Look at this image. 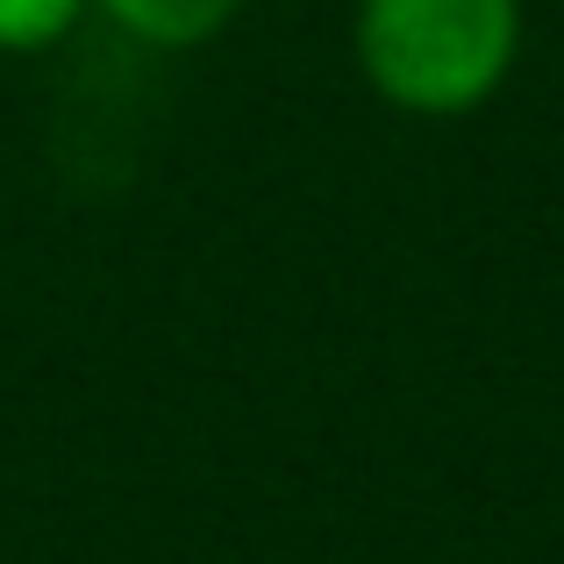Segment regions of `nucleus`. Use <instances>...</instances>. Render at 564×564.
I'll list each match as a JSON object with an SVG mask.
<instances>
[{"label": "nucleus", "instance_id": "nucleus-1", "mask_svg": "<svg viewBox=\"0 0 564 564\" xmlns=\"http://www.w3.org/2000/svg\"><path fill=\"white\" fill-rule=\"evenodd\" d=\"M529 43L522 0H350V65L408 122H465L508 94Z\"/></svg>", "mask_w": 564, "mask_h": 564}, {"label": "nucleus", "instance_id": "nucleus-2", "mask_svg": "<svg viewBox=\"0 0 564 564\" xmlns=\"http://www.w3.org/2000/svg\"><path fill=\"white\" fill-rule=\"evenodd\" d=\"M115 36H129L137 51H158V57H186V51H207L215 36H229L243 0H86Z\"/></svg>", "mask_w": 564, "mask_h": 564}, {"label": "nucleus", "instance_id": "nucleus-3", "mask_svg": "<svg viewBox=\"0 0 564 564\" xmlns=\"http://www.w3.org/2000/svg\"><path fill=\"white\" fill-rule=\"evenodd\" d=\"M86 0H0V57H43L79 36Z\"/></svg>", "mask_w": 564, "mask_h": 564}]
</instances>
